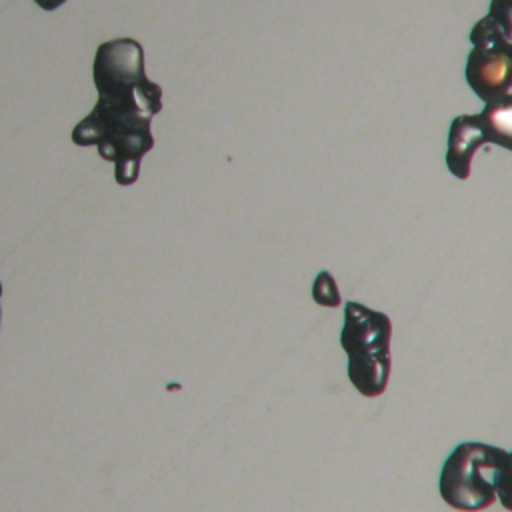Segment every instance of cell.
Returning <instances> with one entry per match:
<instances>
[{"label":"cell","instance_id":"6da1fadb","mask_svg":"<svg viewBox=\"0 0 512 512\" xmlns=\"http://www.w3.org/2000/svg\"><path fill=\"white\" fill-rule=\"evenodd\" d=\"M92 78L98 100L72 128V142L96 146L114 164L116 182L132 186L144 154L154 148L150 120L162 110V88L146 76L142 44L124 36L96 48Z\"/></svg>","mask_w":512,"mask_h":512},{"label":"cell","instance_id":"7a4b0ae2","mask_svg":"<svg viewBox=\"0 0 512 512\" xmlns=\"http://www.w3.org/2000/svg\"><path fill=\"white\" fill-rule=\"evenodd\" d=\"M392 324L384 312L360 302H346L340 344L348 356V378L354 388L368 396H380L390 376Z\"/></svg>","mask_w":512,"mask_h":512},{"label":"cell","instance_id":"3957f363","mask_svg":"<svg viewBox=\"0 0 512 512\" xmlns=\"http://www.w3.org/2000/svg\"><path fill=\"white\" fill-rule=\"evenodd\" d=\"M504 450L482 442H464L446 458L438 490L442 500L462 512L488 508L496 500L494 478Z\"/></svg>","mask_w":512,"mask_h":512},{"label":"cell","instance_id":"277c9868","mask_svg":"<svg viewBox=\"0 0 512 512\" xmlns=\"http://www.w3.org/2000/svg\"><path fill=\"white\" fill-rule=\"evenodd\" d=\"M472 50L466 58V82L484 102H490L512 88V42L494 20L480 18L470 30Z\"/></svg>","mask_w":512,"mask_h":512},{"label":"cell","instance_id":"5b68a950","mask_svg":"<svg viewBox=\"0 0 512 512\" xmlns=\"http://www.w3.org/2000/svg\"><path fill=\"white\" fill-rule=\"evenodd\" d=\"M486 146L478 114H460L450 122L446 166L452 176L466 180L472 170L474 154Z\"/></svg>","mask_w":512,"mask_h":512},{"label":"cell","instance_id":"8992f818","mask_svg":"<svg viewBox=\"0 0 512 512\" xmlns=\"http://www.w3.org/2000/svg\"><path fill=\"white\" fill-rule=\"evenodd\" d=\"M478 120L486 144H496L512 152V94H502L484 102Z\"/></svg>","mask_w":512,"mask_h":512},{"label":"cell","instance_id":"52a82bcc","mask_svg":"<svg viewBox=\"0 0 512 512\" xmlns=\"http://www.w3.org/2000/svg\"><path fill=\"white\" fill-rule=\"evenodd\" d=\"M312 298L320 306H338L340 304V292L336 288V282L328 270H320L312 282Z\"/></svg>","mask_w":512,"mask_h":512},{"label":"cell","instance_id":"ba28073f","mask_svg":"<svg viewBox=\"0 0 512 512\" xmlns=\"http://www.w3.org/2000/svg\"><path fill=\"white\" fill-rule=\"evenodd\" d=\"M494 490L502 506L512 512V452H506L494 478Z\"/></svg>","mask_w":512,"mask_h":512},{"label":"cell","instance_id":"9c48e42d","mask_svg":"<svg viewBox=\"0 0 512 512\" xmlns=\"http://www.w3.org/2000/svg\"><path fill=\"white\" fill-rule=\"evenodd\" d=\"M486 16L494 20L502 34L512 42V0H490Z\"/></svg>","mask_w":512,"mask_h":512},{"label":"cell","instance_id":"30bf717a","mask_svg":"<svg viewBox=\"0 0 512 512\" xmlns=\"http://www.w3.org/2000/svg\"><path fill=\"white\" fill-rule=\"evenodd\" d=\"M42 10L50 12V10H56L58 6H62L66 0H34Z\"/></svg>","mask_w":512,"mask_h":512},{"label":"cell","instance_id":"8fae6325","mask_svg":"<svg viewBox=\"0 0 512 512\" xmlns=\"http://www.w3.org/2000/svg\"><path fill=\"white\" fill-rule=\"evenodd\" d=\"M0 296H2V282H0ZM0 318H2V312H0Z\"/></svg>","mask_w":512,"mask_h":512}]
</instances>
